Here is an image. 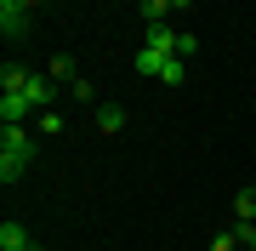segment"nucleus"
Here are the masks:
<instances>
[{"label": "nucleus", "instance_id": "f03ea898", "mask_svg": "<svg viewBox=\"0 0 256 251\" xmlns=\"http://www.w3.org/2000/svg\"><path fill=\"white\" fill-rule=\"evenodd\" d=\"M28 12H34L28 0H0V35H6V40H23L28 35Z\"/></svg>", "mask_w": 256, "mask_h": 251}, {"label": "nucleus", "instance_id": "39448f33", "mask_svg": "<svg viewBox=\"0 0 256 251\" xmlns=\"http://www.w3.org/2000/svg\"><path fill=\"white\" fill-rule=\"evenodd\" d=\"M23 92H28V103H34L40 114H46V109H52V97H57V80H52V75H28Z\"/></svg>", "mask_w": 256, "mask_h": 251}, {"label": "nucleus", "instance_id": "20e7f679", "mask_svg": "<svg viewBox=\"0 0 256 251\" xmlns=\"http://www.w3.org/2000/svg\"><path fill=\"white\" fill-rule=\"evenodd\" d=\"M165 63H171V52H154V46H142L137 57H131V69H137L142 80H160V75H165Z\"/></svg>", "mask_w": 256, "mask_h": 251}, {"label": "nucleus", "instance_id": "9b49d317", "mask_svg": "<svg viewBox=\"0 0 256 251\" xmlns=\"http://www.w3.org/2000/svg\"><path fill=\"white\" fill-rule=\"evenodd\" d=\"M34 131H40V137H63V109H46V114H34Z\"/></svg>", "mask_w": 256, "mask_h": 251}, {"label": "nucleus", "instance_id": "0eeeda50", "mask_svg": "<svg viewBox=\"0 0 256 251\" xmlns=\"http://www.w3.org/2000/svg\"><path fill=\"white\" fill-rule=\"evenodd\" d=\"M126 120H131V114L120 109V103H97V131H108V137H114V131H126Z\"/></svg>", "mask_w": 256, "mask_h": 251}, {"label": "nucleus", "instance_id": "6e6552de", "mask_svg": "<svg viewBox=\"0 0 256 251\" xmlns=\"http://www.w3.org/2000/svg\"><path fill=\"white\" fill-rule=\"evenodd\" d=\"M176 40H182V35H176L171 23H148V46H154V52H171L176 57Z\"/></svg>", "mask_w": 256, "mask_h": 251}, {"label": "nucleus", "instance_id": "4468645a", "mask_svg": "<svg viewBox=\"0 0 256 251\" xmlns=\"http://www.w3.org/2000/svg\"><path fill=\"white\" fill-rule=\"evenodd\" d=\"M165 86H182L188 80V63H182V57H171V63H165V75H160Z\"/></svg>", "mask_w": 256, "mask_h": 251}, {"label": "nucleus", "instance_id": "1a4fd4ad", "mask_svg": "<svg viewBox=\"0 0 256 251\" xmlns=\"http://www.w3.org/2000/svg\"><path fill=\"white\" fill-rule=\"evenodd\" d=\"M142 23H165V18H171V12H182V6H171V0H142Z\"/></svg>", "mask_w": 256, "mask_h": 251}, {"label": "nucleus", "instance_id": "ddd939ff", "mask_svg": "<svg viewBox=\"0 0 256 251\" xmlns=\"http://www.w3.org/2000/svg\"><path fill=\"white\" fill-rule=\"evenodd\" d=\"M234 217L239 223H256V188H239L234 194Z\"/></svg>", "mask_w": 256, "mask_h": 251}, {"label": "nucleus", "instance_id": "dca6fc26", "mask_svg": "<svg viewBox=\"0 0 256 251\" xmlns=\"http://www.w3.org/2000/svg\"><path fill=\"white\" fill-rule=\"evenodd\" d=\"M250 251H256V245H250Z\"/></svg>", "mask_w": 256, "mask_h": 251}, {"label": "nucleus", "instance_id": "9d476101", "mask_svg": "<svg viewBox=\"0 0 256 251\" xmlns=\"http://www.w3.org/2000/svg\"><path fill=\"white\" fill-rule=\"evenodd\" d=\"M23 86H28V69L23 63H6V69H0V92H23Z\"/></svg>", "mask_w": 256, "mask_h": 251}, {"label": "nucleus", "instance_id": "7ed1b4c3", "mask_svg": "<svg viewBox=\"0 0 256 251\" xmlns=\"http://www.w3.org/2000/svg\"><path fill=\"white\" fill-rule=\"evenodd\" d=\"M34 103H28V92H0V126H28L34 120Z\"/></svg>", "mask_w": 256, "mask_h": 251}, {"label": "nucleus", "instance_id": "2eb2a0df", "mask_svg": "<svg viewBox=\"0 0 256 251\" xmlns=\"http://www.w3.org/2000/svg\"><path fill=\"white\" fill-rule=\"evenodd\" d=\"M210 251H239V234H234V228H222V234H210Z\"/></svg>", "mask_w": 256, "mask_h": 251}, {"label": "nucleus", "instance_id": "f257e3e1", "mask_svg": "<svg viewBox=\"0 0 256 251\" xmlns=\"http://www.w3.org/2000/svg\"><path fill=\"white\" fill-rule=\"evenodd\" d=\"M34 160V131L28 126H0V183H18Z\"/></svg>", "mask_w": 256, "mask_h": 251}, {"label": "nucleus", "instance_id": "f8f14e48", "mask_svg": "<svg viewBox=\"0 0 256 251\" xmlns=\"http://www.w3.org/2000/svg\"><path fill=\"white\" fill-rule=\"evenodd\" d=\"M46 75H52V80H68V86H74V80H80V69H74V57H68V52H57Z\"/></svg>", "mask_w": 256, "mask_h": 251}, {"label": "nucleus", "instance_id": "423d86ee", "mask_svg": "<svg viewBox=\"0 0 256 251\" xmlns=\"http://www.w3.org/2000/svg\"><path fill=\"white\" fill-rule=\"evenodd\" d=\"M0 251H34V240H28V228L6 217V223H0Z\"/></svg>", "mask_w": 256, "mask_h": 251}]
</instances>
